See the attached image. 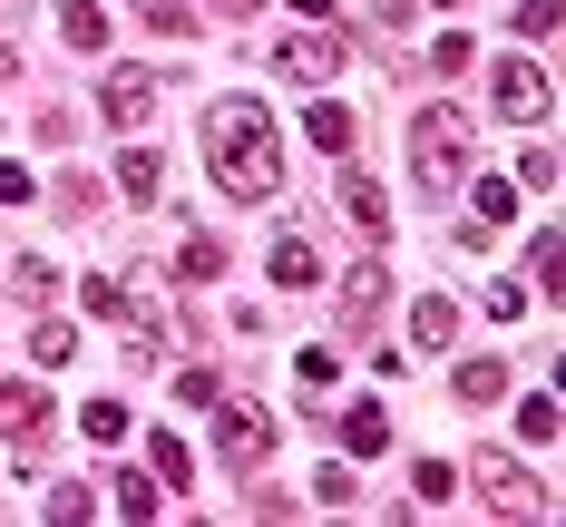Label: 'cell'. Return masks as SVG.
I'll return each mask as SVG.
<instances>
[{"instance_id":"6da1fadb","label":"cell","mask_w":566,"mask_h":527,"mask_svg":"<svg viewBox=\"0 0 566 527\" xmlns=\"http://www.w3.org/2000/svg\"><path fill=\"white\" fill-rule=\"evenodd\" d=\"M206 147H216V186H226L234 205H264V196L283 186L264 98H216V108H206Z\"/></svg>"},{"instance_id":"7a4b0ae2","label":"cell","mask_w":566,"mask_h":527,"mask_svg":"<svg viewBox=\"0 0 566 527\" xmlns=\"http://www.w3.org/2000/svg\"><path fill=\"white\" fill-rule=\"evenodd\" d=\"M459 167H469V117L459 108H420V127H410V176H420L430 196H450Z\"/></svg>"},{"instance_id":"3957f363","label":"cell","mask_w":566,"mask_h":527,"mask_svg":"<svg viewBox=\"0 0 566 527\" xmlns=\"http://www.w3.org/2000/svg\"><path fill=\"white\" fill-rule=\"evenodd\" d=\"M469 468H479V488H489V508H499V518H547V488H537L509 450H469Z\"/></svg>"},{"instance_id":"277c9868","label":"cell","mask_w":566,"mask_h":527,"mask_svg":"<svg viewBox=\"0 0 566 527\" xmlns=\"http://www.w3.org/2000/svg\"><path fill=\"white\" fill-rule=\"evenodd\" d=\"M206 410H216V450H226L234 468H254V460H264V450H274V420H264V410H254V401H226V391H216V401H206Z\"/></svg>"},{"instance_id":"5b68a950","label":"cell","mask_w":566,"mask_h":527,"mask_svg":"<svg viewBox=\"0 0 566 527\" xmlns=\"http://www.w3.org/2000/svg\"><path fill=\"white\" fill-rule=\"evenodd\" d=\"M0 430H10L20 460H40L50 450V391L40 381H0Z\"/></svg>"},{"instance_id":"8992f818","label":"cell","mask_w":566,"mask_h":527,"mask_svg":"<svg viewBox=\"0 0 566 527\" xmlns=\"http://www.w3.org/2000/svg\"><path fill=\"white\" fill-rule=\"evenodd\" d=\"M274 68L293 78V88H323V78H342V40L333 30H293V40L274 50Z\"/></svg>"},{"instance_id":"52a82bcc","label":"cell","mask_w":566,"mask_h":527,"mask_svg":"<svg viewBox=\"0 0 566 527\" xmlns=\"http://www.w3.org/2000/svg\"><path fill=\"white\" fill-rule=\"evenodd\" d=\"M489 98H499V117H547V68L537 59H499Z\"/></svg>"},{"instance_id":"ba28073f","label":"cell","mask_w":566,"mask_h":527,"mask_svg":"<svg viewBox=\"0 0 566 527\" xmlns=\"http://www.w3.org/2000/svg\"><path fill=\"white\" fill-rule=\"evenodd\" d=\"M98 108H108V127H147V117H157V78H147V68H108Z\"/></svg>"},{"instance_id":"9c48e42d","label":"cell","mask_w":566,"mask_h":527,"mask_svg":"<svg viewBox=\"0 0 566 527\" xmlns=\"http://www.w3.org/2000/svg\"><path fill=\"white\" fill-rule=\"evenodd\" d=\"M381 293H391V274H381V264H352V274H342V333H371Z\"/></svg>"},{"instance_id":"30bf717a","label":"cell","mask_w":566,"mask_h":527,"mask_svg":"<svg viewBox=\"0 0 566 527\" xmlns=\"http://www.w3.org/2000/svg\"><path fill=\"white\" fill-rule=\"evenodd\" d=\"M469 215H479V225H459V244H489V234L517 215V196L499 186V176H489V186H469Z\"/></svg>"},{"instance_id":"8fae6325","label":"cell","mask_w":566,"mask_h":527,"mask_svg":"<svg viewBox=\"0 0 566 527\" xmlns=\"http://www.w3.org/2000/svg\"><path fill=\"white\" fill-rule=\"evenodd\" d=\"M410 342H420V351H450V342H459V303L420 293V303H410Z\"/></svg>"},{"instance_id":"7c38bea8","label":"cell","mask_w":566,"mask_h":527,"mask_svg":"<svg viewBox=\"0 0 566 527\" xmlns=\"http://www.w3.org/2000/svg\"><path fill=\"white\" fill-rule=\"evenodd\" d=\"M342 440H352V460H381V440H391V410H381V401H352V410H342Z\"/></svg>"},{"instance_id":"4fadbf2b","label":"cell","mask_w":566,"mask_h":527,"mask_svg":"<svg viewBox=\"0 0 566 527\" xmlns=\"http://www.w3.org/2000/svg\"><path fill=\"white\" fill-rule=\"evenodd\" d=\"M342 205H352V225H361V234H391V196H381L371 176H342Z\"/></svg>"},{"instance_id":"5bb4252c","label":"cell","mask_w":566,"mask_h":527,"mask_svg":"<svg viewBox=\"0 0 566 527\" xmlns=\"http://www.w3.org/2000/svg\"><path fill=\"white\" fill-rule=\"evenodd\" d=\"M450 391H459V401H509V361H459Z\"/></svg>"},{"instance_id":"9a60e30c","label":"cell","mask_w":566,"mask_h":527,"mask_svg":"<svg viewBox=\"0 0 566 527\" xmlns=\"http://www.w3.org/2000/svg\"><path fill=\"white\" fill-rule=\"evenodd\" d=\"M117 186H127L137 205H157V186H167V167H157V147H127V157H117Z\"/></svg>"},{"instance_id":"2e32d148","label":"cell","mask_w":566,"mask_h":527,"mask_svg":"<svg viewBox=\"0 0 566 527\" xmlns=\"http://www.w3.org/2000/svg\"><path fill=\"white\" fill-rule=\"evenodd\" d=\"M303 137H313L323 157H342V147H352V117H342L333 98H313V108H303Z\"/></svg>"},{"instance_id":"e0dca14e","label":"cell","mask_w":566,"mask_h":527,"mask_svg":"<svg viewBox=\"0 0 566 527\" xmlns=\"http://www.w3.org/2000/svg\"><path fill=\"white\" fill-rule=\"evenodd\" d=\"M527 274H537V293H547V303L566 293V244H557V225H547L537 244H527Z\"/></svg>"},{"instance_id":"ac0fdd59","label":"cell","mask_w":566,"mask_h":527,"mask_svg":"<svg viewBox=\"0 0 566 527\" xmlns=\"http://www.w3.org/2000/svg\"><path fill=\"white\" fill-rule=\"evenodd\" d=\"M59 30H69V50H98L108 40V10L98 0H59Z\"/></svg>"},{"instance_id":"d6986e66","label":"cell","mask_w":566,"mask_h":527,"mask_svg":"<svg viewBox=\"0 0 566 527\" xmlns=\"http://www.w3.org/2000/svg\"><path fill=\"white\" fill-rule=\"evenodd\" d=\"M313 274H323V264H313V244H303V234H283V244H274V284H283V293H303Z\"/></svg>"},{"instance_id":"ffe728a7","label":"cell","mask_w":566,"mask_h":527,"mask_svg":"<svg viewBox=\"0 0 566 527\" xmlns=\"http://www.w3.org/2000/svg\"><path fill=\"white\" fill-rule=\"evenodd\" d=\"M176 274H186V284H216V274H226V244H216V234H186Z\"/></svg>"},{"instance_id":"44dd1931","label":"cell","mask_w":566,"mask_h":527,"mask_svg":"<svg viewBox=\"0 0 566 527\" xmlns=\"http://www.w3.org/2000/svg\"><path fill=\"white\" fill-rule=\"evenodd\" d=\"M157 498H167L157 468H127V478H117V508H127V518H157Z\"/></svg>"},{"instance_id":"7402d4cb","label":"cell","mask_w":566,"mask_h":527,"mask_svg":"<svg viewBox=\"0 0 566 527\" xmlns=\"http://www.w3.org/2000/svg\"><path fill=\"white\" fill-rule=\"evenodd\" d=\"M30 361H40V371H59V361H78V333H69V323H40V333H30Z\"/></svg>"},{"instance_id":"603a6c76","label":"cell","mask_w":566,"mask_h":527,"mask_svg":"<svg viewBox=\"0 0 566 527\" xmlns=\"http://www.w3.org/2000/svg\"><path fill=\"white\" fill-rule=\"evenodd\" d=\"M517 430L537 440V450H557V430H566V410H557V391H537V401L517 410Z\"/></svg>"},{"instance_id":"cb8c5ba5","label":"cell","mask_w":566,"mask_h":527,"mask_svg":"<svg viewBox=\"0 0 566 527\" xmlns=\"http://www.w3.org/2000/svg\"><path fill=\"white\" fill-rule=\"evenodd\" d=\"M10 293H20V303H59V274L40 254H20V264H10Z\"/></svg>"},{"instance_id":"d4e9b609","label":"cell","mask_w":566,"mask_h":527,"mask_svg":"<svg viewBox=\"0 0 566 527\" xmlns=\"http://www.w3.org/2000/svg\"><path fill=\"white\" fill-rule=\"evenodd\" d=\"M137 20H147L157 40H186V30H196V10H186V0H137Z\"/></svg>"},{"instance_id":"484cf974","label":"cell","mask_w":566,"mask_h":527,"mask_svg":"<svg viewBox=\"0 0 566 527\" xmlns=\"http://www.w3.org/2000/svg\"><path fill=\"white\" fill-rule=\"evenodd\" d=\"M50 196H59V215H98V176H78V167L59 176Z\"/></svg>"},{"instance_id":"4316f807","label":"cell","mask_w":566,"mask_h":527,"mask_svg":"<svg viewBox=\"0 0 566 527\" xmlns=\"http://www.w3.org/2000/svg\"><path fill=\"white\" fill-rule=\"evenodd\" d=\"M566 0H517V40H557Z\"/></svg>"},{"instance_id":"83f0119b","label":"cell","mask_w":566,"mask_h":527,"mask_svg":"<svg viewBox=\"0 0 566 527\" xmlns=\"http://www.w3.org/2000/svg\"><path fill=\"white\" fill-rule=\"evenodd\" d=\"M78 303H88V313H98V323H127V293H117L108 274H88V284H78Z\"/></svg>"},{"instance_id":"f1b7e54d","label":"cell","mask_w":566,"mask_h":527,"mask_svg":"<svg viewBox=\"0 0 566 527\" xmlns=\"http://www.w3.org/2000/svg\"><path fill=\"white\" fill-rule=\"evenodd\" d=\"M78 430H88V440H127V401H88Z\"/></svg>"},{"instance_id":"f546056e","label":"cell","mask_w":566,"mask_h":527,"mask_svg":"<svg viewBox=\"0 0 566 527\" xmlns=\"http://www.w3.org/2000/svg\"><path fill=\"white\" fill-rule=\"evenodd\" d=\"M293 381H303V410H313L323 391H333V351H303V361H293Z\"/></svg>"},{"instance_id":"4dcf8cb0","label":"cell","mask_w":566,"mask_h":527,"mask_svg":"<svg viewBox=\"0 0 566 527\" xmlns=\"http://www.w3.org/2000/svg\"><path fill=\"white\" fill-rule=\"evenodd\" d=\"M517 186H537V196H557V147H527V157H517Z\"/></svg>"},{"instance_id":"1f68e13d","label":"cell","mask_w":566,"mask_h":527,"mask_svg":"<svg viewBox=\"0 0 566 527\" xmlns=\"http://www.w3.org/2000/svg\"><path fill=\"white\" fill-rule=\"evenodd\" d=\"M410 488H420V498L440 508V498H450V488H459V468H450V460H420V468H410Z\"/></svg>"},{"instance_id":"d6a6232c","label":"cell","mask_w":566,"mask_h":527,"mask_svg":"<svg viewBox=\"0 0 566 527\" xmlns=\"http://www.w3.org/2000/svg\"><path fill=\"white\" fill-rule=\"evenodd\" d=\"M147 460H157V478H167V488H186V478H196V460H186V450H176V440H157V450H147Z\"/></svg>"},{"instance_id":"836d02e7","label":"cell","mask_w":566,"mask_h":527,"mask_svg":"<svg viewBox=\"0 0 566 527\" xmlns=\"http://www.w3.org/2000/svg\"><path fill=\"white\" fill-rule=\"evenodd\" d=\"M30 196H40V176H30V167H10V157H0V205H30Z\"/></svg>"},{"instance_id":"e575fe53","label":"cell","mask_w":566,"mask_h":527,"mask_svg":"<svg viewBox=\"0 0 566 527\" xmlns=\"http://www.w3.org/2000/svg\"><path fill=\"white\" fill-rule=\"evenodd\" d=\"M371 20H381V40H410V0H371Z\"/></svg>"},{"instance_id":"d590c367","label":"cell","mask_w":566,"mask_h":527,"mask_svg":"<svg viewBox=\"0 0 566 527\" xmlns=\"http://www.w3.org/2000/svg\"><path fill=\"white\" fill-rule=\"evenodd\" d=\"M216 10H226V20H254V10H264V0H216Z\"/></svg>"},{"instance_id":"8d00e7d4","label":"cell","mask_w":566,"mask_h":527,"mask_svg":"<svg viewBox=\"0 0 566 527\" xmlns=\"http://www.w3.org/2000/svg\"><path fill=\"white\" fill-rule=\"evenodd\" d=\"M293 10H303V20H333V0H293Z\"/></svg>"},{"instance_id":"74e56055","label":"cell","mask_w":566,"mask_h":527,"mask_svg":"<svg viewBox=\"0 0 566 527\" xmlns=\"http://www.w3.org/2000/svg\"><path fill=\"white\" fill-rule=\"evenodd\" d=\"M10 68H20V59H10V50H0V78H10Z\"/></svg>"},{"instance_id":"f35d334b","label":"cell","mask_w":566,"mask_h":527,"mask_svg":"<svg viewBox=\"0 0 566 527\" xmlns=\"http://www.w3.org/2000/svg\"><path fill=\"white\" fill-rule=\"evenodd\" d=\"M440 10H459V0H440Z\"/></svg>"}]
</instances>
